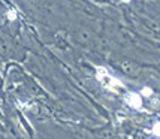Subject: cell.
Returning <instances> with one entry per match:
<instances>
[{
  "mask_svg": "<svg viewBox=\"0 0 160 139\" xmlns=\"http://www.w3.org/2000/svg\"><path fill=\"white\" fill-rule=\"evenodd\" d=\"M123 69L127 75H130V77H136V73H138V67L130 62H124L123 63Z\"/></svg>",
  "mask_w": 160,
  "mask_h": 139,
  "instance_id": "3",
  "label": "cell"
},
{
  "mask_svg": "<svg viewBox=\"0 0 160 139\" xmlns=\"http://www.w3.org/2000/svg\"><path fill=\"white\" fill-rule=\"evenodd\" d=\"M8 18H9V20H15V18H17V15L14 14V11H11V12L8 14Z\"/></svg>",
  "mask_w": 160,
  "mask_h": 139,
  "instance_id": "7",
  "label": "cell"
},
{
  "mask_svg": "<svg viewBox=\"0 0 160 139\" xmlns=\"http://www.w3.org/2000/svg\"><path fill=\"white\" fill-rule=\"evenodd\" d=\"M120 2H121V3H130L132 0H120Z\"/></svg>",
  "mask_w": 160,
  "mask_h": 139,
  "instance_id": "8",
  "label": "cell"
},
{
  "mask_svg": "<svg viewBox=\"0 0 160 139\" xmlns=\"http://www.w3.org/2000/svg\"><path fill=\"white\" fill-rule=\"evenodd\" d=\"M150 105H151V108H157V106H160V99L153 94V96L150 97Z\"/></svg>",
  "mask_w": 160,
  "mask_h": 139,
  "instance_id": "6",
  "label": "cell"
},
{
  "mask_svg": "<svg viewBox=\"0 0 160 139\" xmlns=\"http://www.w3.org/2000/svg\"><path fill=\"white\" fill-rule=\"evenodd\" d=\"M151 133H153L154 136L160 138V120L159 121H156V123L153 124V127H151Z\"/></svg>",
  "mask_w": 160,
  "mask_h": 139,
  "instance_id": "5",
  "label": "cell"
},
{
  "mask_svg": "<svg viewBox=\"0 0 160 139\" xmlns=\"http://www.w3.org/2000/svg\"><path fill=\"white\" fill-rule=\"evenodd\" d=\"M96 78H98L100 82H103L105 85H108V87H123V84H121V81H118L117 78H114L109 75V72L105 69V67H102V66H99L98 69H96Z\"/></svg>",
  "mask_w": 160,
  "mask_h": 139,
  "instance_id": "1",
  "label": "cell"
},
{
  "mask_svg": "<svg viewBox=\"0 0 160 139\" xmlns=\"http://www.w3.org/2000/svg\"><path fill=\"white\" fill-rule=\"evenodd\" d=\"M126 102L133 109H141L142 105H144V97L139 93H127L126 94Z\"/></svg>",
  "mask_w": 160,
  "mask_h": 139,
  "instance_id": "2",
  "label": "cell"
},
{
  "mask_svg": "<svg viewBox=\"0 0 160 139\" xmlns=\"http://www.w3.org/2000/svg\"><path fill=\"white\" fill-rule=\"evenodd\" d=\"M139 94H141V96H142V97L150 99V97H151V96H153V88H151V87H148V85H144V87L141 88Z\"/></svg>",
  "mask_w": 160,
  "mask_h": 139,
  "instance_id": "4",
  "label": "cell"
}]
</instances>
